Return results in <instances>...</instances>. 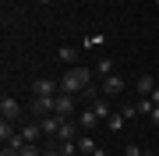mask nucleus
Segmentation results:
<instances>
[{
  "label": "nucleus",
  "mask_w": 159,
  "mask_h": 156,
  "mask_svg": "<svg viewBox=\"0 0 159 156\" xmlns=\"http://www.w3.org/2000/svg\"><path fill=\"white\" fill-rule=\"evenodd\" d=\"M89 78H92V68H85V64H74V68L64 71V78H60V92H85L89 89Z\"/></svg>",
  "instance_id": "obj_1"
},
{
  "label": "nucleus",
  "mask_w": 159,
  "mask_h": 156,
  "mask_svg": "<svg viewBox=\"0 0 159 156\" xmlns=\"http://www.w3.org/2000/svg\"><path fill=\"white\" fill-rule=\"evenodd\" d=\"M74 110H78V96H74V92H57V114L60 117H71Z\"/></svg>",
  "instance_id": "obj_2"
},
{
  "label": "nucleus",
  "mask_w": 159,
  "mask_h": 156,
  "mask_svg": "<svg viewBox=\"0 0 159 156\" xmlns=\"http://www.w3.org/2000/svg\"><path fill=\"white\" fill-rule=\"evenodd\" d=\"M60 92V82H53V78H35L32 82V96H57Z\"/></svg>",
  "instance_id": "obj_3"
},
{
  "label": "nucleus",
  "mask_w": 159,
  "mask_h": 156,
  "mask_svg": "<svg viewBox=\"0 0 159 156\" xmlns=\"http://www.w3.org/2000/svg\"><path fill=\"white\" fill-rule=\"evenodd\" d=\"M18 114H21V103H18L14 96L0 99V117H4V121H18Z\"/></svg>",
  "instance_id": "obj_4"
},
{
  "label": "nucleus",
  "mask_w": 159,
  "mask_h": 156,
  "mask_svg": "<svg viewBox=\"0 0 159 156\" xmlns=\"http://www.w3.org/2000/svg\"><path fill=\"white\" fill-rule=\"evenodd\" d=\"M124 89H127V82L120 78V75L102 78V96H124Z\"/></svg>",
  "instance_id": "obj_5"
},
{
  "label": "nucleus",
  "mask_w": 159,
  "mask_h": 156,
  "mask_svg": "<svg viewBox=\"0 0 159 156\" xmlns=\"http://www.w3.org/2000/svg\"><path fill=\"white\" fill-rule=\"evenodd\" d=\"M35 114L39 117H50V114H57V96H35Z\"/></svg>",
  "instance_id": "obj_6"
},
{
  "label": "nucleus",
  "mask_w": 159,
  "mask_h": 156,
  "mask_svg": "<svg viewBox=\"0 0 159 156\" xmlns=\"http://www.w3.org/2000/svg\"><path fill=\"white\" fill-rule=\"evenodd\" d=\"M78 135H81V124H78V121H71V117H64V124H60L57 139H78Z\"/></svg>",
  "instance_id": "obj_7"
},
{
  "label": "nucleus",
  "mask_w": 159,
  "mask_h": 156,
  "mask_svg": "<svg viewBox=\"0 0 159 156\" xmlns=\"http://www.w3.org/2000/svg\"><path fill=\"white\" fill-rule=\"evenodd\" d=\"M134 89H138V96H142V99H148V96L156 92V78H152V75H142V78L134 82Z\"/></svg>",
  "instance_id": "obj_8"
},
{
  "label": "nucleus",
  "mask_w": 159,
  "mask_h": 156,
  "mask_svg": "<svg viewBox=\"0 0 159 156\" xmlns=\"http://www.w3.org/2000/svg\"><path fill=\"white\" fill-rule=\"evenodd\" d=\"M78 124H81V131H92V128L99 124V114H96V110H81V114H78Z\"/></svg>",
  "instance_id": "obj_9"
},
{
  "label": "nucleus",
  "mask_w": 159,
  "mask_h": 156,
  "mask_svg": "<svg viewBox=\"0 0 159 156\" xmlns=\"http://www.w3.org/2000/svg\"><path fill=\"white\" fill-rule=\"evenodd\" d=\"M92 110H96V114H99V121H106V117L113 114V106L106 103V96H96V99H92Z\"/></svg>",
  "instance_id": "obj_10"
},
{
  "label": "nucleus",
  "mask_w": 159,
  "mask_h": 156,
  "mask_svg": "<svg viewBox=\"0 0 159 156\" xmlns=\"http://www.w3.org/2000/svg\"><path fill=\"white\" fill-rule=\"evenodd\" d=\"M39 135H43V124H39V121L21 128V139H25V142H39Z\"/></svg>",
  "instance_id": "obj_11"
},
{
  "label": "nucleus",
  "mask_w": 159,
  "mask_h": 156,
  "mask_svg": "<svg viewBox=\"0 0 159 156\" xmlns=\"http://www.w3.org/2000/svg\"><path fill=\"white\" fill-rule=\"evenodd\" d=\"M78 149H81V156H92L99 145H96V139H92V135H78Z\"/></svg>",
  "instance_id": "obj_12"
},
{
  "label": "nucleus",
  "mask_w": 159,
  "mask_h": 156,
  "mask_svg": "<svg viewBox=\"0 0 159 156\" xmlns=\"http://www.w3.org/2000/svg\"><path fill=\"white\" fill-rule=\"evenodd\" d=\"M57 57L67 64V68H74V64H78V50H74V46H60V50H57Z\"/></svg>",
  "instance_id": "obj_13"
},
{
  "label": "nucleus",
  "mask_w": 159,
  "mask_h": 156,
  "mask_svg": "<svg viewBox=\"0 0 159 156\" xmlns=\"http://www.w3.org/2000/svg\"><path fill=\"white\" fill-rule=\"evenodd\" d=\"M96 75L99 78H110V75H113V60H110V57H99L96 60Z\"/></svg>",
  "instance_id": "obj_14"
},
{
  "label": "nucleus",
  "mask_w": 159,
  "mask_h": 156,
  "mask_svg": "<svg viewBox=\"0 0 159 156\" xmlns=\"http://www.w3.org/2000/svg\"><path fill=\"white\" fill-rule=\"evenodd\" d=\"M14 135H18V131H14V121H0V139H4V145L11 142Z\"/></svg>",
  "instance_id": "obj_15"
},
{
  "label": "nucleus",
  "mask_w": 159,
  "mask_h": 156,
  "mask_svg": "<svg viewBox=\"0 0 159 156\" xmlns=\"http://www.w3.org/2000/svg\"><path fill=\"white\" fill-rule=\"evenodd\" d=\"M124 121H127L124 114H110V117H106V128H110V131H120V128H124Z\"/></svg>",
  "instance_id": "obj_16"
},
{
  "label": "nucleus",
  "mask_w": 159,
  "mask_h": 156,
  "mask_svg": "<svg viewBox=\"0 0 159 156\" xmlns=\"http://www.w3.org/2000/svg\"><path fill=\"white\" fill-rule=\"evenodd\" d=\"M21 156H43V149H35V142H25L21 145Z\"/></svg>",
  "instance_id": "obj_17"
},
{
  "label": "nucleus",
  "mask_w": 159,
  "mask_h": 156,
  "mask_svg": "<svg viewBox=\"0 0 159 156\" xmlns=\"http://www.w3.org/2000/svg\"><path fill=\"white\" fill-rule=\"evenodd\" d=\"M124 156H145V149H142V145H127Z\"/></svg>",
  "instance_id": "obj_18"
},
{
  "label": "nucleus",
  "mask_w": 159,
  "mask_h": 156,
  "mask_svg": "<svg viewBox=\"0 0 159 156\" xmlns=\"http://www.w3.org/2000/svg\"><path fill=\"white\" fill-rule=\"evenodd\" d=\"M148 121H152V124L159 128V106H152V110H148Z\"/></svg>",
  "instance_id": "obj_19"
},
{
  "label": "nucleus",
  "mask_w": 159,
  "mask_h": 156,
  "mask_svg": "<svg viewBox=\"0 0 159 156\" xmlns=\"http://www.w3.org/2000/svg\"><path fill=\"white\" fill-rule=\"evenodd\" d=\"M0 156H21V153H18V149H11V145H4V153H0Z\"/></svg>",
  "instance_id": "obj_20"
},
{
  "label": "nucleus",
  "mask_w": 159,
  "mask_h": 156,
  "mask_svg": "<svg viewBox=\"0 0 159 156\" xmlns=\"http://www.w3.org/2000/svg\"><path fill=\"white\" fill-rule=\"evenodd\" d=\"M43 156H64L60 149H43Z\"/></svg>",
  "instance_id": "obj_21"
},
{
  "label": "nucleus",
  "mask_w": 159,
  "mask_h": 156,
  "mask_svg": "<svg viewBox=\"0 0 159 156\" xmlns=\"http://www.w3.org/2000/svg\"><path fill=\"white\" fill-rule=\"evenodd\" d=\"M148 99H152V103L159 106V85H156V92H152V96H148Z\"/></svg>",
  "instance_id": "obj_22"
},
{
  "label": "nucleus",
  "mask_w": 159,
  "mask_h": 156,
  "mask_svg": "<svg viewBox=\"0 0 159 156\" xmlns=\"http://www.w3.org/2000/svg\"><path fill=\"white\" fill-rule=\"evenodd\" d=\"M39 4H53V0H39Z\"/></svg>",
  "instance_id": "obj_23"
},
{
  "label": "nucleus",
  "mask_w": 159,
  "mask_h": 156,
  "mask_svg": "<svg viewBox=\"0 0 159 156\" xmlns=\"http://www.w3.org/2000/svg\"><path fill=\"white\" fill-rule=\"evenodd\" d=\"M145 156H152V153H145Z\"/></svg>",
  "instance_id": "obj_24"
},
{
  "label": "nucleus",
  "mask_w": 159,
  "mask_h": 156,
  "mask_svg": "<svg viewBox=\"0 0 159 156\" xmlns=\"http://www.w3.org/2000/svg\"><path fill=\"white\" fill-rule=\"evenodd\" d=\"M156 7H159V0H156Z\"/></svg>",
  "instance_id": "obj_25"
}]
</instances>
